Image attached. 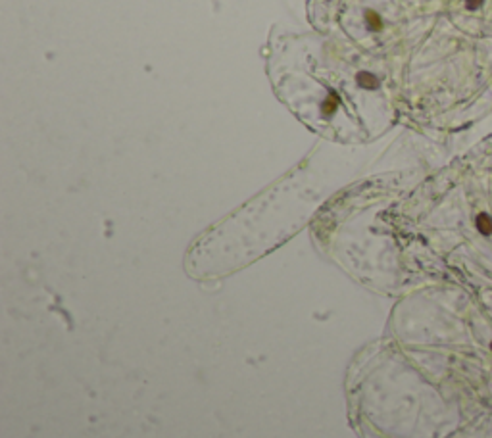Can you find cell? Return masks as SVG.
Returning <instances> with one entry per match:
<instances>
[{
  "label": "cell",
  "instance_id": "obj_1",
  "mask_svg": "<svg viewBox=\"0 0 492 438\" xmlns=\"http://www.w3.org/2000/svg\"><path fill=\"white\" fill-rule=\"evenodd\" d=\"M477 229L483 234H491L492 232V217L487 213H479L477 217Z\"/></svg>",
  "mask_w": 492,
  "mask_h": 438
},
{
  "label": "cell",
  "instance_id": "obj_2",
  "mask_svg": "<svg viewBox=\"0 0 492 438\" xmlns=\"http://www.w3.org/2000/svg\"><path fill=\"white\" fill-rule=\"evenodd\" d=\"M358 85H362L363 89H375L377 85H379V81L375 75H371V73H365L362 71L360 75H358Z\"/></svg>",
  "mask_w": 492,
  "mask_h": 438
},
{
  "label": "cell",
  "instance_id": "obj_3",
  "mask_svg": "<svg viewBox=\"0 0 492 438\" xmlns=\"http://www.w3.org/2000/svg\"><path fill=\"white\" fill-rule=\"evenodd\" d=\"M365 22H367V27L371 29V31H379L381 29V18H379V14H375L373 10H369V12H365Z\"/></svg>",
  "mask_w": 492,
  "mask_h": 438
},
{
  "label": "cell",
  "instance_id": "obj_4",
  "mask_svg": "<svg viewBox=\"0 0 492 438\" xmlns=\"http://www.w3.org/2000/svg\"><path fill=\"white\" fill-rule=\"evenodd\" d=\"M335 110H337V98H335V94H331V96L327 98V102L323 104V114H325V115H331V114H335Z\"/></svg>",
  "mask_w": 492,
  "mask_h": 438
},
{
  "label": "cell",
  "instance_id": "obj_5",
  "mask_svg": "<svg viewBox=\"0 0 492 438\" xmlns=\"http://www.w3.org/2000/svg\"><path fill=\"white\" fill-rule=\"evenodd\" d=\"M485 0H467V10H477Z\"/></svg>",
  "mask_w": 492,
  "mask_h": 438
}]
</instances>
